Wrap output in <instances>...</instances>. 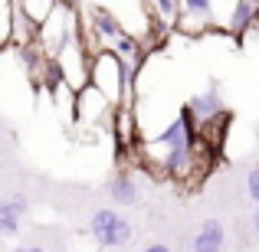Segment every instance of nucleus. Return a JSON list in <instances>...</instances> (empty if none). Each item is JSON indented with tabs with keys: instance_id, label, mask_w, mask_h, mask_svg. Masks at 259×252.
<instances>
[{
	"instance_id": "obj_1",
	"label": "nucleus",
	"mask_w": 259,
	"mask_h": 252,
	"mask_svg": "<svg viewBox=\"0 0 259 252\" xmlns=\"http://www.w3.org/2000/svg\"><path fill=\"white\" fill-rule=\"evenodd\" d=\"M89 233L102 249H121L132 242V223L118 210H95L89 220Z\"/></svg>"
},
{
	"instance_id": "obj_2",
	"label": "nucleus",
	"mask_w": 259,
	"mask_h": 252,
	"mask_svg": "<svg viewBox=\"0 0 259 252\" xmlns=\"http://www.w3.org/2000/svg\"><path fill=\"white\" fill-rule=\"evenodd\" d=\"M223 242H227V233H223V223H217V220H207L200 229H197V236H194V252H217V249H223Z\"/></svg>"
},
{
	"instance_id": "obj_3",
	"label": "nucleus",
	"mask_w": 259,
	"mask_h": 252,
	"mask_svg": "<svg viewBox=\"0 0 259 252\" xmlns=\"http://www.w3.org/2000/svg\"><path fill=\"white\" fill-rule=\"evenodd\" d=\"M108 196H112L118 207H132V203H138V183L128 174H115L112 180H108Z\"/></svg>"
},
{
	"instance_id": "obj_4",
	"label": "nucleus",
	"mask_w": 259,
	"mask_h": 252,
	"mask_svg": "<svg viewBox=\"0 0 259 252\" xmlns=\"http://www.w3.org/2000/svg\"><path fill=\"white\" fill-rule=\"evenodd\" d=\"M259 17V0H236L233 13H230V33H243L256 23Z\"/></svg>"
},
{
	"instance_id": "obj_5",
	"label": "nucleus",
	"mask_w": 259,
	"mask_h": 252,
	"mask_svg": "<svg viewBox=\"0 0 259 252\" xmlns=\"http://www.w3.org/2000/svg\"><path fill=\"white\" fill-rule=\"evenodd\" d=\"M92 30L99 33L102 39H115V36H121V33H125V26H121L118 20L105 10V7H92Z\"/></svg>"
},
{
	"instance_id": "obj_6",
	"label": "nucleus",
	"mask_w": 259,
	"mask_h": 252,
	"mask_svg": "<svg viewBox=\"0 0 259 252\" xmlns=\"http://www.w3.org/2000/svg\"><path fill=\"white\" fill-rule=\"evenodd\" d=\"M210 13H213V4H210V0H181V13H177V17L210 20Z\"/></svg>"
},
{
	"instance_id": "obj_7",
	"label": "nucleus",
	"mask_w": 259,
	"mask_h": 252,
	"mask_svg": "<svg viewBox=\"0 0 259 252\" xmlns=\"http://www.w3.org/2000/svg\"><path fill=\"white\" fill-rule=\"evenodd\" d=\"M0 213L23 216L26 213V196H7V200H0Z\"/></svg>"
},
{
	"instance_id": "obj_8",
	"label": "nucleus",
	"mask_w": 259,
	"mask_h": 252,
	"mask_svg": "<svg viewBox=\"0 0 259 252\" xmlns=\"http://www.w3.org/2000/svg\"><path fill=\"white\" fill-rule=\"evenodd\" d=\"M20 220H23V216L0 213V236H17L20 233Z\"/></svg>"
},
{
	"instance_id": "obj_9",
	"label": "nucleus",
	"mask_w": 259,
	"mask_h": 252,
	"mask_svg": "<svg viewBox=\"0 0 259 252\" xmlns=\"http://www.w3.org/2000/svg\"><path fill=\"white\" fill-rule=\"evenodd\" d=\"M154 10H158L164 20H177V13H181V0H154Z\"/></svg>"
},
{
	"instance_id": "obj_10",
	"label": "nucleus",
	"mask_w": 259,
	"mask_h": 252,
	"mask_svg": "<svg viewBox=\"0 0 259 252\" xmlns=\"http://www.w3.org/2000/svg\"><path fill=\"white\" fill-rule=\"evenodd\" d=\"M246 193H249V200L259 203V167H253L246 174Z\"/></svg>"
},
{
	"instance_id": "obj_11",
	"label": "nucleus",
	"mask_w": 259,
	"mask_h": 252,
	"mask_svg": "<svg viewBox=\"0 0 259 252\" xmlns=\"http://www.w3.org/2000/svg\"><path fill=\"white\" fill-rule=\"evenodd\" d=\"M145 249H148V252H167V246H164V242H148Z\"/></svg>"
},
{
	"instance_id": "obj_12",
	"label": "nucleus",
	"mask_w": 259,
	"mask_h": 252,
	"mask_svg": "<svg viewBox=\"0 0 259 252\" xmlns=\"http://www.w3.org/2000/svg\"><path fill=\"white\" fill-rule=\"evenodd\" d=\"M79 4H82V0H59V7H69V10H76Z\"/></svg>"
},
{
	"instance_id": "obj_13",
	"label": "nucleus",
	"mask_w": 259,
	"mask_h": 252,
	"mask_svg": "<svg viewBox=\"0 0 259 252\" xmlns=\"http://www.w3.org/2000/svg\"><path fill=\"white\" fill-rule=\"evenodd\" d=\"M253 229H256V236H259V203H256V213H253Z\"/></svg>"
}]
</instances>
